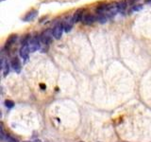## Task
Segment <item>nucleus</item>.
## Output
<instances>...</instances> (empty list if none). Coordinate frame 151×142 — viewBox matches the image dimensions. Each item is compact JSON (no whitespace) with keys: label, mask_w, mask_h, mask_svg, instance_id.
<instances>
[{"label":"nucleus","mask_w":151,"mask_h":142,"mask_svg":"<svg viewBox=\"0 0 151 142\" xmlns=\"http://www.w3.org/2000/svg\"><path fill=\"white\" fill-rule=\"evenodd\" d=\"M27 39L24 41L23 43V45L21 46V49H20V51H19V53H20V56L22 57V58L27 61L28 59V55H29V46H28V42L27 41Z\"/></svg>","instance_id":"f257e3e1"},{"label":"nucleus","mask_w":151,"mask_h":142,"mask_svg":"<svg viewBox=\"0 0 151 142\" xmlns=\"http://www.w3.org/2000/svg\"><path fill=\"white\" fill-rule=\"evenodd\" d=\"M40 43L41 39L40 37H33L30 39V41H28V46H29L30 52H35L40 49Z\"/></svg>","instance_id":"f03ea898"},{"label":"nucleus","mask_w":151,"mask_h":142,"mask_svg":"<svg viewBox=\"0 0 151 142\" xmlns=\"http://www.w3.org/2000/svg\"><path fill=\"white\" fill-rule=\"evenodd\" d=\"M63 23H60V24H57V25L53 28V30H52V35L55 38V39L59 40L60 39L61 35H63Z\"/></svg>","instance_id":"7ed1b4c3"},{"label":"nucleus","mask_w":151,"mask_h":142,"mask_svg":"<svg viewBox=\"0 0 151 142\" xmlns=\"http://www.w3.org/2000/svg\"><path fill=\"white\" fill-rule=\"evenodd\" d=\"M96 21V16L93 15L92 13H85L81 20V22L84 25H92V24Z\"/></svg>","instance_id":"20e7f679"},{"label":"nucleus","mask_w":151,"mask_h":142,"mask_svg":"<svg viewBox=\"0 0 151 142\" xmlns=\"http://www.w3.org/2000/svg\"><path fill=\"white\" fill-rule=\"evenodd\" d=\"M84 14H85V13H84V9H78V11H76V12L74 13V15L72 16L74 24H75V23L77 24V23H78L79 21H81Z\"/></svg>","instance_id":"39448f33"},{"label":"nucleus","mask_w":151,"mask_h":142,"mask_svg":"<svg viewBox=\"0 0 151 142\" xmlns=\"http://www.w3.org/2000/svg\"><path fill=\"white\" fill-rule=\"evenodd\" d=\"M11 65H12V67L13 68V70L15 71V72L20 73V71H21V63H20V60H19L17 57H14V58L12 60Z\"/></svg>","instance_id":"423d86ee"},{"label":"nucleus","mask_w":151,"mask_h":142,"mask_svg":"<svg viewBox=\"0 0 151 142\" xmlns=\"http://www.w3.org/2000/svg\"><path fill=\"white\" fill-rule=\"evenodd\" d=\"M73 24H74V22H73V18L72 17L65 19V20L63 22V26L64 31H66V32L70 31L71 28H73Z\"/></svg>","instance_id":"0eeeda50"},{"label":"nucleus","mask_w":151,"mask_h":142,"mask_svg":"<svg viewBox=\"0 0 151 142\" xmlns=\"http://www.w3.org/2000/svg\"><path fill=\"white\" fill-rule=\"evenodd\" d=\"M16 39H17V35L16 34H13V35L9 36V39L7 40V42H6V45H5V49H6L7 50L11 49L12 46L14 44H15Z\"/></svg>","instance_id":"6e6552de"},{"label":"nucleus","mask_w":151,"mask_h":142,"mask_svg":"<svg viewBox=\"0 0 151 142\" xmlns=\"http://www.w3.org/2000/svg\"><path fill=\"white\" fill-rule=\"evenodd\" d=\"M37 13H38V12L36 11V9H32L31 12H27V13L26 14V16L24 17V21L28 22V21H31V20H33V19H34V18L36 17Z\"/></svg>","instance_id":"1a4fd4ad"},{"label":"nucleus","mask_w":151,"mask_h":142,"mask_svg":"<svg viewBox=\"0 0 151 142\" xmlns=\"http://www.w3.org/2000/svg\"><path fill=\"white\" fill-rule=\"evenodd\" d=\"M1 68H2V72L4 76H7L9 71V63L8 61L5 60V58H2L1 61Z\"/></svg>","instance_id":"9d476101"},{"label":"nucleus","mask_w":151,"mask_h":142,"mask_svg":"<svg viewBox=\"0 0 151 142\" xmlns=\"http://www.w3.org/2000/svg\"><path fill=\"white\" fill-rule=\"evenodd\" d=\"M127 0H120L119 2H117V7H118V12H125V9H127Z\"/></svg>","instance_id":"9b49d317"},{"label":"nucleus","mask_w":151,"mask_h":142,"mask_svg":"<svg viewBox=\"0 0 151 142\" xmlns=\"http://www.w3.org/2000/svg\"><path fill=\"white\" fill-rule=\"evenodd\" d=\"M40 39H41V42L42 43V44L49 45L51 43V37H50V35L47 34L46 32L42 33V34L41 35V37H40Z\"/></svg>","instance_id":"f8f14e48"},{"label":"nucleus","mask_w":151,"mask_h":142,"mask_svg":"<svg viewBox=\"0 0 151 142\" xmlns=\"http://www.w3.org/2000/svg\"><path fill=\"white\" fill-rule=\"evenodd\" d=\"M5 105H6V107H8V108H12L14 105V102L12 101H9V99H7V101H5Z\"/></svg>","instance_id":"ddd939ff"},{"label":"nucleus","mask_w":151,"mask_h":142,"mask_svg":"<svg viewBox=\"0 0 151 142\" xmlns=\"http://www.w3.org/2000/svg\"><path fill=\"white\" fill-rule=\"evenodd\" d=\"M7 139H8V142H19L17 138H15V137L12 135H7Z\"/></svg>","instance_id":"4468645a"},{"label":"nucleus","mask_w":151,"mask_h":142,"mask_svg":"<svg viewBox=\"0 0 151 142\" xmlns=\"http://www.w3.org/2000/svg\"><path fill=\"white\" fill-rule=\"evenodd\" d=\"M143 8L142 7V5H137V6H133L132 7V9H131V11L130 12H137V11H140V9Z\"/></svg>","instance_id":"2eb2a0df"},{"label":"nucleus","mask_w":151,"mask_h":142,"mask_svg":"<svg viewBox=\"0 0 151 142\" xmlns=\"http://www.w3.org/2000/svg\"><path fill=\"white\" fill-rule=\"evenodd\" d=\"M137 1H139V0H127V3H129V5H133Z\"/></svg>","instance_id":"dca6fc26"},{"label":"nucleus","mask_w":151,"mask_h":142,"mask_svg":"<svg viewBox=\"0 0 151 142\" xmlns=\"http://www.w3.org/2000/svg\"><path fill=\"white\" fill-rule=\"evenodd\" d=\"M150 1H151V0H145V2H147V3H148V2H150Z\"/></svg>","instance_id":"f3484780"},{"label":"nucleus","mask_w":151,"mask_h":142,"mask_svg":"<svg viewBox=\"0 0 151 142\" xmlns=\"http://www.w3.org/2000/svg\"><path fill=\"white\" fill-rule=\"evenodd\" d=\"M34 142H41L40 140H36V141H34Z\"/></svg>","instance_id":"a211bd4d"},{"label":"nucleus","mask_w":151,"mask_h":142,"mask_svg":"<svg viewBox=\"0 0 151 142\" xmlns=\"http://www.w3.org/2000/svg\"><path fill=\"white\" fill-rule=\"evenodd\" d=\"M24 142H30V141H24Z\"/></svg>","instance_id":"6ab92c4d"},{"label":"nucleus","mask_w":151,"mask_h":142,"mask_svg":"<svg viewBox=\"0 0 151 142\" xmlns=\"http://www.w3.org/2000/svg\"><path fill=\"white\" fill-rule=\"evenodd\" d=\"M80 142H82V141H80Z\"/></svg>","instance_id":"aec40b11"}]
</instances>
